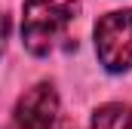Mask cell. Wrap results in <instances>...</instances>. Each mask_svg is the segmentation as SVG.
<instances>
[{"label":"cell","mask_w":132,"mask_h":129,"mask_svg":"<svg viewBox=\"0 0 132 129\" xmlns=\"http://www.w3.org/2000/svg\"><path fill=\"white\" fill-rule=\"evenodd\" d=\"M80 0H25L22 6V43L31 55H49L55 40L77 19Z\"/></svg>","instance_id":"1"},{"label":"cell","mask_w":132,"mask_h":129,"mask_svg":"<svg viewBox=\"0 0 132 129\" xmlns=\"http://www.w3.org/2000/svg\"><path fill=\"white\" fill-rule=\"evenodd\" d=\"M95 52L104 71L123 74L132 68V9L108 12L95 25Z\"/></svg>","instance_id":"2"},{"label":"cell","mask_w":132,"mask_h":129,"mask_svg":"<svg viewBox=\"0 0 132 129\" xmlns=\"http://www.w3.org/2000/svg\"><path fill=\"white\" fill-rule=\"evenodd\" d=\"M59 120V92L52 83H34L15 101L6 129H52Z\"/></svg>","instance_id":"3"},{"label":"cell","mask_w":132,"mask_h":129,"mask_svg":"<svg viewBox=\"0 0 132 129\" xmlns=\"http://www.w3.org/2000/svg\"><path fill=\"white\" fill-rule=\"evenodd\" d=\"M89 129H132V108L129 104H120V101L101 104L92 114Z\"/></svg>","instance_id":"4"},{"label":"cell","mask_w":132,"mask_h":129,"mask_svg":"<svg viewBox=\"0 0 132 129\" xmlns=\"http://www.w3.org/2000/svg\"><path fill=\"white\" fill-rule=\"evenodd\" d=\"M6 40H9V15L0 12V52L6 49Z\"/></svg>","instance_id":"5"},{"label":"cell","mask_w":132,"mask_h":129,"mask_svg":"<svg viewBox=\"0 0 132 129\" xmlns=\"http://www.w3.org/2000/svg\"><path fill=\"white\" fill-rule=\"evenodd\" d=\"M59 129H74V126H71V123H62V126H59Z\"/></svg>","instance_id":"6"}]
</instances>
